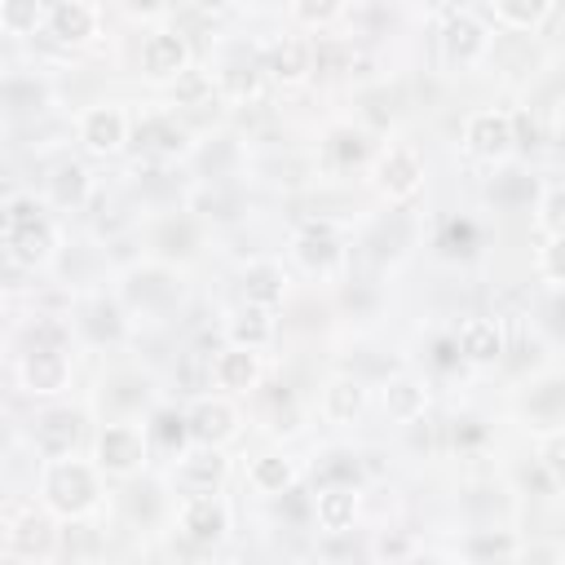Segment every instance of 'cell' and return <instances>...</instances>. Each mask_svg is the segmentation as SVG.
<instances>
[{"instance_id": "obj_1", "label": "cell", "mask_w": 565, "mask_h": 565, "mask_svg": "<svg viewBox=\"0 0 565 565\" xmlns=\"http://www.w3.org/2000/svg\"><path fill=\"white\" fill-rule=\"evenodd\" d=\"M4 256L13 269H44L57 256V225L35 194H9L4 203Z\"/></svg>"}, {"instance_id": "obj_2", "label": "cell", "mask_w": 565, "mask_h": 565, "mask_svg": "<svg viewBox=\"0 0 565 565\" xmlns=\"http://www.w3.org/2000/svg\"><path fill=\"white\" fill-rule=\"evenodd\" d=\"M40 503L62 521H79V516L97 512V503H102V468L84 463L75 455L44 459V468H40Z\"/></svg>"}, {"instance_id": "obj_3", "label": "cell", "mask_w": 565, "mask_h": 565, "mask_svg": "<svg viewBox=\"0 0 565 565\" xmlns=\"http://www.w3.org/2000/svg\"><path fill=\"white\" fill-rule=\"evenodd\" d=\"M18 384L31 397H57L71 384V353L66 331L57 322H35L31 349L18 358Z\"/></svg>"}, {"instance_id": "obj_4", "label": "cell", "mask_w": 565, "mask_h": 565, "mask_svg": "<svg viewBox=\"0 0 565 565\" xmlns=\"http://www.w3.org/2000/svg\"><path fill=\"white\" fill-rule=\"evenodd\" d=\"M150 459V433L137 428V424H102L97 428V441H93V463L106 472V477H137Z\"/></svg>"}, {"instance_id": "obj_5", "label": "cell", "mask_w": 565, "mask_h": 565, "mask_svg": "<svg viewBox=\"0 0 565 565\" xmlns=\"http://www.w3.org/2000/svg\"><path fill=\"white\" fill-rule=\"evenodd\" d=\"M437 53L450 71H468L490 53V26L472 9H450L437 31Z\"/></svg>"}, {"instance_id": "obj_6", "label": "cell", "mask_w": 565, "mask_h": 565, "mask_svg": "<svg viewBox=\"0 0 565 565\" xmlns=\"http://www.w3.org/2000/svg\"><path fill=\"white\" fill-rule=\"evenodd\" d=\"M291 260H296L305 274L331 278V274H340L344 260H349L344 234H340L331 221H305V225L291 234Z\"/></svg>"}, {"instance_id": "obj_7", "label": "cell", "mask_w": 565, "mask_h": 565, "mask_svg": "<svg viewBox=\"0 0 565 565\" xmlns=\"http://www.w3.org/2000/svg\"><path fill=\"white\" fill-rule=\"evenodd\" d=\"M463 150L481 163H503L516 150V115L481 106L463 119Z\"/></svg>"}, {"instance_id": "obj_8", "label": "cell", "mask_w": 565, "mask_h": 565, "mask_svg": "<svg viewBox=\"0 0 565 565\" xmlns=\"http://www.w3.org/2000/svg\"><path fill=\"white\" fill-rule=\"evenodd\" d=\"M53 512L22 508L18 516L4 521V556L9 561H53L57 556V525L49 521Z\"/></svg>"}, {"instance_id": "obj_9", "label": "cell", "mask_w": 565, "mask_h": 565, "mask_svg": "<svg viewBox=\"0 0 565 565\" xmlns=\"http://www.w3.org/2000/svg\"><path fill=\"white\" fill-rule=\"evenodd\" d=\"M75 137L88 154H119L128 141H132V124L124 115V106L115 102H97V106H84L79 119H75Z\"/></svg>"}, {"instance_id": "obj_10", "label": "cell", "mask_w": 565, "mask_h": 565, "mask_svg": "<svg viewBox=\"0 0 565 565\" xmlns=\"http://www.w3.org/2000/svg\"><path fill=\"white\" fill-rule=\"evenodd\" d=\"M424 154L415 146H388L380 159H375V190L388 199V203H411L419 190H424Z\"/></svg>"}, {"instance_id": "obj_11", "label": "cell", "mask_w": 565, "mask_h": 565, "mask_svg": "<svg viewBox=\"0 0 565 565\" xmlns=\"http://www.w3.org/2000/svg\"><path fill=\"white\" fill-rule=\"evenodd\" d=\"M177 525H181V534H185L194 547H216V543H225V534H230V503H225L216 490L185 494L181 508H177Z\"/></svg>"}, {"instance_id": "obj_12", "label": "cell", "mask_w": 565, "mask_h": 565, "mask_svg": "<svg viewBox=\"0 0 565 565\" xmlns=\"http://www.w3.org/2000/svg\"><path fill=\"white\" fill-rule=\"evenodd\" d=\"M84 437V411L75 406H49L31 419V446L44 455V459H62V455H75Z\"/></svg>"}, {"instance_id": "obj_13", "label": "cell", "mask_w": 565, "mask_h": 565, "mask_svg": "<svg viewBox=\"0 0 565 565\" xmlns=\"http://www.w3.org/2000/svg\"><path fill=\"white\" fill-rule=\"evenodd\" d=\"M128 305L141 309V313H163L172 305H181V278L168 269V260L159 265H141L128 274V287H124Z\"/></svg>"}, {"instance_id": "obj_14", "label": "cell", "mask_w": 565, "mask_h": 565, "mask_svg": "<svg viewBox=\"0 0 565 565\" xmlns=\"http://www.w3.org/2000/svg\"><path fill=\"white\" fill-rule=\"evenodd\" d=\"M455 344H459V362H468V366H494L508 353L503 322L499 318H486V313L463 318L459 331H455Z\"/></svg>"}, {"instance_id": "obj_15", "label": "cell", "mask_w": 565, "mask_h": 565, "mask_svg": "<svg viewBox=\"0 0 565 565\" xmlns=\"http://www.w3.org/2000/svg\"><path fill=\"white\" fill-rule=\"evenodd\" d=\"M137 66H141L146 79L172 84V79L190 66V44H185V35H177V31H150V35L141 40Z\"/></svg>"}, {"instance_id": "obj_16", "label": "cell", "mask_w": 565, "mask_h": 565, "mask_svg": "<svg viewBox=\"0 0 565 565\" xmlns=\"http://www.w3.org/2000/svg\"><path fill=\"white\" fill-rule=\"evenodd\" d=\"M185 424H190V441L199 446H225L238 437V411L225 402V397H194L190 411H185Z\"/></svg>"}, {"instance_id": "obj_17", "label": "cell", "mask_w": 565, "mask_h": 565, "mask_svg": "<svg viewBox=\"0 0 565 565\" xmlns=\"http://www.w3.org/2000/svg\"><path fill=\"white\" fill-rule=\"evenodd\" d=\"M132 141L146 159H185L190 154V132L177 124V115L159 110V115H146L137 128H132Z\"/></svg>"}, {"instance_id": "obj_18", "label": "cell", "mask_w": 565, "mask_h": 565, "mask_svg": "<svg viewBox=\"0 0 565 565\" xmlns=\"http://www.w3.org/2000/svg\"><path fill=\"white\" fill-rule=\"evenodd\" d=\"M265 75L282 88H296L313 75V44L300 40V35H282L265 49Z\"/></svg>"}, {"instance_id": "obj_19", "label": "cell", "mask_w": 565, "mask_h": 565, "mask_svg": "<svg viewBox=\"0 0 565 565\" xmlns=\"http://www.w3.org/2000/svg\"><path fill=\"white\" fill-rule=\"evenodd\" d=\"M230 477V459L221 455V446H199L185 450L177 459V486L185 494H203V490H221V481Z\"/></svg>"}, {"instance_id": "obj_20", "label": "cell", "mask_w": 565, "mask_h": 565, "mask_svg": "<svg viewBox=\"0 0 565 565\" xmlns=\"http://www.w3.org/2000/svg\"><path fill=\"white\" fill-rule=\"evenodd\" d=\"M49 35L57 40V44H66V49H79V44H88L93 35H97V26H102V13L88 4V0H53L49 4Z\"/></svg>"}, {"instance_id": "obj_21", "label": "cell", "mask_w": 565, "mask_h": 565, "mask_svg": "<svg viewBox=\"0 0 565 565\" xmlns=\"http://www.w3.org/2000/svg\"><path fill=\"white\" fill-rule=\"evenodd\" d=\"M265 366H260V349H247V344H225L216 358H212V380L216 388L225 393H252L260 384Z\"/></svg>"}, {"instance_id": "obj_22", "label": "cell", "mask_w": 565, "mask_h": 565, "mask_svg": "<svg viewBox=\"0 0 565 565\" xmlns=\"http://www.w3.org/2000/svg\"><path fill=\"white\" fill-rule=\"evenodd\" d=\"M380 411L393 424H415L428 411V384L419 375H388L380 384Z\"/></svg>"}, {"instance_id": "obj_23", "label": "cell", "mask_w": 565, "mask_h": 565, "mask_svg": "<svg viewBox=\"0 0 565 565\" xmlns=\"http://www.w3.org/2000/svg\"><path fill=\"white\" fill-rule=\"evenodd\" d=\"M75 327L93 344H119L128 335V309L119 300H110V296H88L84 309H79V318H75Z\"/></svg>"}, {"instance_id": "obj_24", "label": "cell", "mask_w": 565, "mask_h": 565, "mask_svg": "<svg viewBox=\"0 0 565 565\" xmlns=\"http://www.w3.org/2000/svg\"><path fill=\"white\" fill-rule=\"evenodd\" d=\"M225 335H230V344L265 349V344H274V335H278V309L256 305V300H243V305L225 318Z\"/></svg>"}, {"instance_id": "obj_25", "label": "cell", "mask_w": 565, "mask_h": 565, "mask_svg": "<svg viewBox=\"0 0 565 565\" xmlns=\"http://www.w3.org/2000/svg\"><path fill=\"white\" fill-rule=\"evenodd\" d=\"M44 194H49L53 207L75 212V207H84V203L93 199V172H88L84 163H75V159H62V163L44 177Z\"/></svg>"}, {"instance_id": "obj_26", "label": "cell", "mask_w": 565, "mask_h": 565, "mask_svg": "<svg viewBox=\"0 0 565 565\" xmlns=\"http://www.w3.org/2000/svg\"><path fill=\"white\" fill-rule=\"evenodd\" d=\"M362 411H366V384L362 380H353V375L327 380V388H322V419L327 424L349 428L362 419Z\"/></svg>"}, {"instance_id": "obj_27", "label": "cell", "mask_w": 565, "mask_h": 565, "mask_svg": "<svg viewBox=\"0 0 565 565\" xmlns=\"http://www.w3.org/2000/svg\"><path fill=\"white\" fill-rule=\"evenodd\" d=\"M358 521V490L353 486H318L313 494V525L322 534H344Z\"/></svg>"}, {"instance_id": "obj_28", "label": "cell", "mask_w": 565, "mask_h": 565, "mask_svg": "<svg viewBox=\"0 0 565 565\" xmlns=\"http://www.w3.org/2000/svg\"><path fill=\"white\" fill-rule=\"evenodd\" d=\"M296 477H300L296 459H291V455H278V450L256 455L252 468H247V486H252L256 494H291Z\"/></svg>"}, {"instance_id": "obj_29", "label": "cell", "mask_w": 565, "mask_h": 565, "mask_svg": "<svg viewBox=\"0 0 565 565\" xmlns=\"http://www.w3.org/2000/svg\"><path fill=\"white\" fill-rule=\"evenodd\" d=\"M366 154H371L366 137H362L358 128H349V124L331 128L327 141H322V163H327L331 172H353V168H362Z\"/></svg>"}, {"instance_id": "obj_30", "label": "cell", "mask_w": 565, "mask_h": 565, "mask_svg": "<svg viewBox=\"0 0 565 565\" xmlns=\"http://www.w3.org/2000/svg\"><path fill=\"white\" fill-rule=\"evenodd\" d=\"M150 247L159 260H190L199 252V230L190 216H168L154 234H150Z\"/></svg>"}, {"instance_id": "obj_31", "label": "cell", "mask_w": 565, "mask_h": 565, "mask_svg": "<svg viewBox=\"0 0 565 565\" xmlns=\"http://www.w3.org/2000/svg\"><path fill=\"white\" fill-rule=\"evenodd\" d=\"M238 282H243V300H256V305H269V309H278L282 296H287V274H282V265H274V260L247 265Z\"/></svg>"}, {"instance_id": "obj_32", "label": "cell", "mask_w": 565, "mask_h": 565, "mask_svg": "<svg viewBox=\"0 0 565 565\" xmlns=\"http://www.w3.org/2000/svg\"><path fill=\"white\" fill-rule=\"evenodd\" d=\"M216 84H221V93L230 97V102H252V97H260V88H265V66L260 62H230L225 71H216Z\"/></svg>"}, {"instance_id": "obj_33", "label": "cell", "mask_w": 565, "mask_h": 565, "mask_svg": "<svg viewBox=\"0 0 565 565\" xmlns=\"http://www.w3.org/2000/svg\"><path fill=\"white\" fill-rule=\"evenodd\" d=\"M44 22H49L44 0H0V31H4V35L26 40V35H35Z\"/></svg>"}, {"instance_id": "obj_34", "label": "cell", "mask_w": 565, "mask_h": 565, "mask_svg": "<svg viewBox=\"0 0 565 565\" xmlns=\"http://www.w3.org/2000/svg\"><path fill=\"white\" fill-rule=\"evenodd\" d=\"M221 93L216 75H207L203 66H185L172 79V106H212V97Z\"/></svg>"}, {"instance_id": "obj_35", "label": "cell", "mask_w": 565, "mask_h": 565, "mask_svg": "<svg viewBox=\"0 0 565 565\" xmlns=\"http://www.w3.org/2000/svg\"><path fill=\"white\" fill-rule=\"evenodd\" d=\"M556 0H494V18L508 26V31H534L547 22Z\"/></svg>"}, {"instance_id": "obj_36", "label": "cell", "mask_w": 565, "mask_h": 565, "mask_svg": "<svg viewBox=\"0 0 565 565\" xmlns=\"http://www.w3.org/2000/svg\"><path fill=\"white\" fill-rule=\"evenodd\" d=\"M525 547L516 543V534H508V530H477L472 539H468V547H463V556H472V561H512V556H521Z\"/></svg>"}, {"instance_id": "obj_37", "label": "cell", "mask_w": 565, "mask_h": 565, "mask_svg": "<svg viewBox=\"0 0 565 565\" xmlns=\"http://www.w3.org/2000/svg\"><path fill=\"white\" fill-rule=\"evenodd\" d=\"M353 44L340 35H318L313 40V75H344L353 71Z\"/></svg>"}, {"instance_id": "obj_38", "label": "cell", "mask_w": 565, "mask_h": 565, "mask_svg": "<svg viewBox=\"0 0 565 565\" xmlns=\"http://www.w3.org/2000/svg\"><path fill=\"white\" fill-rule=\"evenodd\" d=\"M150 441H159L168 455H185L181 446L190 441V424H185V415H177V411H154V424H150Z\"/></svg>"}, {"instance_id": "obj_39", "label": "cell", "mask_w": 565, "mask_h": 565, "mask_svg": "<svg viewBox=\"0 0 565 565\" xmlns=\"http://www.w3.org/2000/svg\"><path fill=\"white\" fill-rule=\"evenodd\" d=\"M177 384H181L185 393L203 397V388H212V384H216V380H212V358H207V353H199V349L181 353V362H177Z\"/></svg>"}, {"instance_id": "obj_40", "label": "cell", "mask_w": 565, "mask_h": 565, "mask_svg": "<svg viewBox=\"0 0 565 565\" xmlns=\"http://www.w3.org/2000/svg\"><path fill=\"white\" fill-rule=\"evenodd\" d=\"M265 428L269 433H278V437H291V433H300V406H296V397L291 393H274V406L265 411Z\"/></svg>"}, {"instance_id": "obj_41", "label": "cell", "mask_w": 565, "mask_h": 565, "mask_svg": "<svg viewBox=\"0 0 565 565\" xmlns=\"http://www.w3.org/2000/svg\"><path fill=\"white\" fill-rule=\"evenodd\" d=\"M340 9H344V0H291V18L300 26H327L340 18Z\"/></svg>"}, {"instance_id": "obj_42", "label": "cell", "mask_w": 565, "mask_h": 565, "mask_svg": "<svg viewBox=\"0 0 565 565\" xmlns=\"http://www.w3.org/2000/svg\"><path fill=\"white\" fill-rule=\"evenodd\" d=\"M539 230L547 238L552 234H565V185L543 190V199H539Z\"/></svg>"}, {"instance_id": "obj_43", "label": "cell", "mask_w": 565, "mask_h": 565, "mask_svg": "<svg viewBox=\"0 0 565 565\" xmlns=\"http://www.w3.org/2000/svg\"><path fill=\"white\" fill-rule=\"evenodd\" d=\"M322 486H358V455L331 450L322 459Z\"/></svg>"}, {"instance_id": "obj_44", "label": "cell", "mask_w": 565, "mask_h": 565, "mask_svg": "<svg viewBox=\"0 0 565 565\" xmlns=\"http://www.w3.org/2000/svg\"><path fill=\"white\" fill-rule=\"evenodd\" d=\"M539 468L556 481H565V428H552L543 441H539Z\"/></svg>"}, {"instance_id": "obj_45", "label": "cell", "mask_w": 565, "mask_h": 565, "mask_svg": "<svg viewBox=\"0 0 565 565\" xmlns=\"http://www.w3.org/2000/svg\"><path fill=\"white\" fill-rule=\"evenodd\" d=\"M539 274L556 287H565V234H552L543 247H539Z\"/></svg>"}, {"instance_id": "obj_46", "label": "cell", "mask_w": 565, "mask_h": 565, "mask_svg": "<svg viewBox=\"0 0 565 565\" xmlns=\"http://www.w3.org/2000/svg\"><path fill=\"white\" fill-rule=\"evenodd\" d=\"M441 247H446L450 256H468V252L477 247V225H472L468 216H455V221H446V234H441Z\"/></svg>"}, {"instance_id": "obj_47", "label": "cell", "mask_w": 565, "mask_h": 565, "mask_svg": "<svg viewBox=\"0 0 565 565\" xmlns=\"http://www.w3.org/2000/svg\"><path fill=\"white\" fill-rule=\"evenodd\" d=\"M371 556H375V561H406V556H415V543H411L406 534H397V530H393V534L384 530V534L371 543Z\"/></svg>"}, {"instance_id": "obj_48", "label": "cell", "mask_w": 565, "mask_h": 565, "mask_svg": "<svg viewBox=\"0 0 565 565\" xmlns=\"http://www.w3.org/2000/svg\"><path fill=\"white\" fill-rule=\"evenodd\" d=\"M128 9H132V13H159L163 4H159V0H128Z\"/></svg>"}, {"instance_id": "obj_49", "label": "cell", "mask_w": 565, "mask_h": 565, "mask_svg": "<svg viewBox=\"0 0 565 565\" xmlns=\"http://www.w3.org/2000/svg\"><path fill=\"white\" fill-rule=\"evenodd\" d=\"M556 137H561V141H565V97H561V102H556Z\"/></svg>"}, {"instance_id": "obj_50", "label": "cell", "mask_w": 565, "mask_h": 565, "mask_svg": "<svg viewBox=\"0 0 565 565\" xmlns=\"http://www.w3.org/2000/svg\"><path fill=\"white\" fill-rule=\"evenodd\" d=\"M194 4H199V9H207V13H216V9H225L230 0H194Z\"/></svg>"}]
</instances>
